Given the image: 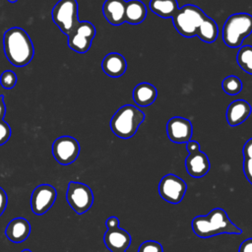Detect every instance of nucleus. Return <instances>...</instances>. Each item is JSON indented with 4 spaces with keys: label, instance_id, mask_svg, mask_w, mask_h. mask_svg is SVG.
Listing matches in <instances>:
<instances>
[{
    "label": "nucleus",
    "instance_id": "c9c22d12",
    "mask_svg": "<svg viewBox=\"0 0 252 252\" xmlns=\"http://www.w3.org/2000/svg\"><path fill=\"white\" fill-rule=\"evenodd\" d=\"M9 2H11V3H16L18 0H8Z\"/></svg>",
    "mask_w": 252,
    "mask_h": 252
},
{
    "label": "nucleus",
    "instance_id": "9d476101",
    "mask_svg": "<svg viewBox=\"0 0 252 252\" xmlns=\"http://www.w3.org/2000/svg\"><path fill=\"white\" fill-rule=\"evenodd\" d=\"M80 154L79 142L71 136H61L52 144V155L56 161L62 165L74 162Z\"/></svg>",
    "mask_w": 252,
    "mask_h": 252
},
{
    "label": "nucleus",
    "instance_id": "412c9836",
    "mask_svg": "<svg viewBox=\"0 0 252 252\" xmlns=\"http://www.w3.org/2000/svg\"><path fill=\"white\" fill-rule=\"evenodd\" d=\"M150 9L161 18H172L179 7L177 0H151Z\"/></svg>",
    "mask_w": 252,
    "mask_h": 252
},
{
    "label": "nucleus",
    "instance_id": "6ab92c4d",
    "mask_svg": "<svg viewBox=\"0 0 252 252\" xmlns=\"http://www.w3.org/2000/svg\"><path fill=\"white\" fill-rule=\"evenodd\" d=\"M158 96L157 88L147 82L138 84L133 90V99L141 107H146L155 102Z\"/></svg>",
    "mask_w": 252,
    "mask_h": 252
},
{
    "label": "nucleus",
    "instance_id": "473e14b6",
    "mask_svg": "<svg viewBox=\"0 0 252 252\" xmlns=\"http://www.w3.org/2000/svg\"><path fill=\"white\" fill-rule=\"evenodd\" d=\"M186 149H187L188 153L195 152V151H197V150H200V144H199L197 141L190 140L189 142L186 143Z\"/></svg>",
    "mask_w": 252,
    "mask_h": 252
},
{
    "label": "nucleus",
    "instance_id": "20e7f679",
    "mask_svg": "<svg viewBox=\"0 0 252 252\" xmlns=\"http://www.w3.org/2000/svg\"><path fill=\"white\" fill-rule=\"evenodd\" d=\"M252 32V16L248 13L230 15L222 27V40L228 47H239Z\"/></svg>",
    "mask_w": 252,
    "mask_h": 252
},
{
    "label": "nucleus",
    "instance_id": "72a5a7b5",
    "mask_svg": "<svg viewBox=\"0 0 252 252\" xmlns=\"http://www.w3.org/2000/svg\"><path fill=\"white\" fill-rule=\"evenodd\" d=\"M5 112H6V106L4 102V96L0 95V120L4 118Z\"/></svg>",
    "mask_w": 252,
    "mask_h": 252
},
{
    "label": "nucleus",
    "instance_id": "2f4dec72",
    "mask_svg": "<svg viewBox=\"0 0 252 252\" xmlns=\"http://www.w3.org/2000/svg\"><path fill=\"white\" fill-rule=\"evenodd\" d=\"M106 228H115L119 226V220L116 217H109L105 220Z\"/></svg>",
    "mask_w": 252,
    "mask_h": 252
},
{
    "label": "nucleus",
    "instance_id": "423d86ee",
    "mask_svg": "<svg viewBox=\"0 0 252 252\" xmlns=\"http://www.w3.org/2000/svg\"><path fill=\"white\" fill-rule=\"evenodd\" d=\"M52 21L65 34H69L80 22L77 0H59L52 8Z\"/></svg>",
    "mask_w": 252,
    "mask_h": 252
},
{
    "label": "nucleus",
    "instance_id": "4468645a",
    "mask_svg": "<svg viewBox=\"0 0 252 252\" xmlns=\"http://www.w3.org/2000/svg\"><path fill=\"white\" fill-rule=\"evenodd\" d=\"M103 242L111 252H124L131 244V235L123 228H107Z\"/></svg>",
    "mask_w": 252,
    "mask_h": 252
},
{
    "label": "nucleus",
    "instance_id": "f03ea898",
    "mask_svg": "<svg viewBox=\"0 0 252 252\" xmlns=\"http://www.w3.org/2000/svg\"><path fill=\"white\" fill-rule=\"evenodd\" d=\"M3 46L8 61L16 67L28 65L34 54L31 37L26 31L18 27L10 28L5 32Z\"/></svg>",
    "mask_w": 252,
    "mask_h": 252
},
{
    "label": "nucleus",
    "instance_id": "1a4fd4ad",
    "mask_svg": "<svg viewBox=\"0 0 252 252\" xmlns=\"http://www.w3.org/2000/svg\"><path fill=\"white\" fill-rule=\"evenodd\" d=\"M187 191V184L175 174L164 175L158 183V194L166 202L178 204L184 198Z\"/></svg>",
    "mask_w": 252,
    "mask_h": 252
},
{
    "label": "nucleus",
    "instance_id": "f3484780",
    "mask_svg": "<svg viewBox=\"0 0 252 252\" xmlns=\"http://www.w3.org/2000/svg\"><path fill=\"white\" fill-rule=\"evenodd\" d=\"M125 0H105L102 6L104 18L113 26H119L125 23Z\"/></svg>",
    "mask_w": 252,
    "mask_h": 252
},
{
    "label": "nucleus",
    "instance_id": "a211bd4d",
    "mask_svg": "<svg viewBox=\"0 0 252 252\" xmlns=\"http://www.w3.org/2000/svg\"><path fill=\"white\" fill-rule=\"evenodd\" d=\"M103 72L112 78H118L124 75L127 69V62L125 57L117 52H111L104 56L101 62Z\"/></svg>",
    "mask_w": 252,
    "mask_h": 252
},
{
    "label": "nucleus",
    "instance_id": "6e6552de",
    "mask_svg": "<svg viewBox=\"0 0 252 252\" xmlns=\"http://www.w3.org/2000/svg\"><path fill=\"white\" fill-rule=\"evenodd\" d=\"M95 35L94 26L87 21H80L68 34V46L77 53H86Z\"/></svg>",
    "mask_w": 252,
    "mask_h": 252
},
{
    "label": "nucleus",
    "instance_id": "2eb2a0df",
    "mask_svg": "<svg viewBox=\"0 0 252 252\" xmlns=\"http://www.w3.org/2000/svg\"><path fill=\"white\" fill-rule=\"evenodd\" d=\"M31 233V224L25 218H15L6 226V237L15 243L25 241Z\"/></svg>",
    "mask_w": 252,
    "mask_h": 252
},
{
    "label": "nucleus",
    "instance_id": "dca6fc26",
    "mask_svg": "<svg viewBox=\"0 0 252 252\" xmlns=\"http://www.w3.org/2000/svg\"><path fill=\"white\" fill-rule=\"evenodd\" d=\"M251 114V105L244 99H237L229 103L226 110V120L230 126L242 124Z\"/></svg>",
    "mask_w": 252,
    "mask_h": 252
},
{
    "label": "nucleus",
    "instance_id": "393cba45",
    "mask_svg": "<svg viewBox=\"0 0 252 252\" xmlns=\"http://www.w3.org/2000/svg\"><path fill=\"white\" fill-rule=\"evenodd\" d=\"M16 83H17V76L13 71L6 70L1 74V76H0V85L4 89L10 90V89L15 87Z\"/></svg>",
    "mask_w": 252,
    "mask_h": 252
},
{
    "label": "nucleus",
    "instance_id": "f704fd0d",
    "mask_svg": "<svg viewBox=\"0 0 252 252\" xmlns=\"http://www.w3.org/2000/svg\"><path fill=\"white\" fill-rule=\"evenodd\" d=\"M21 252H32V250H30V249H24V250H22Z\"/></svg>",
    "mask_w": 252,
    "mask_h": 252
},
{
    "label": "nucleus",
    "instance_id": "5701e85b",
    "mask_svg": "<svg viewBox=\"0 0 252 252\" xmlns=\"http://www.w3.org/2000/svg\"><path fill=\"white\" fill-rule=\"evenodd\" d=\"M236 61L243 71L252 75V46H241L237 52Z\"/></svg>",
    "mask_w": 252,
    "mask_h": 252
},
{
    "label": "nucleus",
    "instance_id": "cd10ccee",
    "mask_svg": "<svg viewBox=\"0 0 252 252\" xmlns=\"http://www.w3.org/2000/svg\"><path fill=\"white\" fill-rule=\"evenodd\" d=\"M243 171L246 179L252 184V158H244Z\"/></svg>",
    "mask_w": 252,
    "mask_h": 252
},
{
    "label": "nucleus",
    "instance_id": "bb28decb",
    "mask_svg": "<svg viewBox=\"0 0 252 252\" xmlns=\"http://www.w3.org/2000/svg\"><path fill=\"white\" fill-rule=\"evenodd\" d=\"M11 127L3 119L0 120V146L4 145L11 137Z\"/></svg>",
    "mask_w": 252,
    "mask_h": 252
},
{
    "label": "nucleus",
    "instance_id": "f8f14e48",
    "mask_svg": "<svg viewBox=\"0 0 252 252\" xmlns=\"http://www.w3.org/2000/svg\"><path fill=\"white\" fill-rule=\"evenodd\" d=\"M192 130L191 122L180 116L170 118L166 124V134L168 139L177 144L189 142L192 137Z\"/></svg>",
    "mask_w": 252,
    "mask_h": 252
},
{
    "label": "nucleus",
    "instance_id": "7c9ffc66",
    "mask_svg": "<svg viewBox=\"0 0 252 252\" xmlns=\"http://www.w3.org/2000/svg\"><path fill=\"white\" fill-rule=\"evenodd\" d=\"M238 252H252V238H247L240 244Z\"/></svg>",
    "mask_w": 252,
    "mask_h": 252
},
{
    "label": "nucleus",
    "instance_id": "9b49d317",
    "mask_svg": "<svg viewBox=\"0 0 252 252\" xmlns=\"http://www.w3.org/2000/svg\"><path fill=\"white\" fill-rule=\"evenodd\" d=\"M57 198L56 189L50 184L36 186L31 196V209L37 216L44 215L53 206Z\"/></svg>",
    "mask_w": 252,
    "mask_h": 252
},
{
    "label": "nucleus",
    "instance_id": "f257e3e1",
    "mask_svg": "<svg viewBox=\"0 0 252 252\" xmlns=\"http://www.w3.org/2000/svg\"><path fill=\"white\" fill-rule=\"evenodd\" d=\"M193 232L201 238H209L222 233L241 234L242 230L228 218L220 208L213 209L206 216H197L191 222Z\"/></svg>",
    "mask_w": 252,
    "mask_h": 252
},
{
    "label": "nucleus",
    "instance_id": "aec40b11",
    "mask_svg": "<svg viewBox=\"0 0 252 252\" xmlns=\"http://www.w3.org/2000/svg\"><path fill=\"white\" fill-rule=\"evenodd\" d=\"M147 17L146 5L141 0H129L126 2L125 22L131 25H138L144 22Z\"/></svg>",
    "mask_w": 252,
    "mask_h": 252
},
{
    "label": "nucleus",
    "instance_id": "c85d7f7f",
    "mask_svg": "<svg viewBox=\"0 0 252 252\" xmlns=\"http://www.w3.org/2000/svg\"><path fill=\"white\" fill-rule=\"evenodd\" d=\"M8 203V197L5 190L0 187V217L3 215Z\"/></svg>",
    "mask_w": 252,
    "mask_h": 252
},
{
    "label": "nucleus",
    "instance_id": "c756f323",
    "mask_svg": "<svg viewBox=\"0 0 252 252\" xmlns=\"http://www.w3.org/2000/svg\"><path fill=\"white\" fill-rule=\"evenodd\" d=\"M243 157H244V158H252V138H250L244 144Z\"/></svg>",
    "mask_w": 252,
    "mask_h": 252
},
{
    "label": "nucleus",
    "instance_id": "0eeeda50",
    "mask_svg": "<svg viewBox=\"0 0 252 252\" xmlns=\"http://www.w3.org/2000/svg\"><path fill=\"white\" fill-rule=\"evenodd\" d=\"M66 200L77 215H83L92 208L94 193L87 184L70 181L67 187Z\"/></svg>",
    "mask_w": 252,
    "mask_h": 252
},
{
    "label": "nucleus",
    "instance_id": "e433bc0d",
    "mask_svg": "<svg viewBox=\"0 0 252 252\" xmlns=\"http://www.w3.org/2000/svg\"><path fill=\"white\" fill-rule=\"evenodd\" d=\"M124 252H125V251H124Z\"/></svg>",
    "mask_w": 252,
    "mask_h": 252
},
{
    "label": "nucleus",
    "instance_id": "7ed1b4c3",
    "mask_svg": "<svg viewBox=\"0 0 252 252\" xmlns=\"http://www.w3.org/2000/svg\"><path fill=\"white\" fill-rule=\"evenodd\" d=\"M145 119L144 112L137 106L125 104L121 106L110 120L111 131L121 139L133 137Z\"/></svg>",
    "mask_w": 252,
    "mask_h": 252
},
{
    "label": "nucleus",
    "instance_id": "a878e982",
    "mask_svg": "<svg viewBox=\"0 0 252 252\" xmlns=\"http://www.w3.org/2000/svg\"><path fill=\"white\" fill-rule=\"evenodd\" d=\"M138 252H163V248L158 241L147 240L140 245Z\"/></svg>",
    "mask_w": 252,
    "mask_h": 252
},
{
    "label": "nucleus",
    "instance_id": "b1692460",
    "mask_svg": "<svg viewBox=\"0 0 252 252\" xmlns=\"http://www.w3.org/2000/svg\"><path fill=\"white\" fill-rule=\"evenodd\" d=\"M221 88L225 94L229 95H235L242 90V81L238 77L230 75L222 80Z\"/></svg>",
    "mask_w": 252,
    "mask_h": 252
},
{
    "label": "nucleus",
    "instance_id": "4be33fe9",
    "mask_svg": "<svg viewBox=\"0 0 252 252\" xmlns=\"http://www.w3.org/2000/svg\"><path fill=\"white\" fill-rule=\"evenodd\" d=\"M219 34V28L217 23L210 17L206 16L201 25L199 26L196 35L207 43L214 42Z\"/></svg>",
    "mask_w": 252,
    "mask_h": 252
},
{
    "label": "nucleus",
    "instance_id": "ddd939ff",
    "mask_svg": "<svg viewBox=\"0 0 252 252\" xmlns=\"http://www.w3.org/2000/svg\"><path fill=\"white\" fill-rule=\"evenodd\" d=\"M185 167L190 176L200 178L205 176L211 167L208 156L201 150L189 153L185 159Z\"/></svg>",
    "mask_w": 252,
    "mask_h": 252
},
{
    "label": "nucleus",
    "instance_id": "39448f33",
    "mask_svg": "<svg viewBox=\"0 0 252 252\" xmlns=\"http://www.w3.org/2000/svg\"><path fill=\"white\" fill-rule=\"evenodd\" d=\"M205 17L206 14L201 8L188 4L177 10L172 17V22L175 30L182 36L193 37Z\"/></svg>",
    "mask_w": 252,
    "mask_h": 252
}]
</instances>
